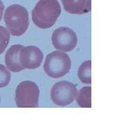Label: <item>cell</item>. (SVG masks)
Returning <instances> with one entry per match:
<instances>
[{
  "instance_id": "1",
  "label": "cell",
  "mask_w": 113,
  "mask_h": 127,
  "mask_svg": "<svg viewBox=\"0 0 113 127\" xmlns=\"http://www.w3.org/2000/svg\"><path fill=\"white\" fill-rule=\"evenodd\" d=\"M61 13L57 0H40L32 10V20L40 28H49L54 25Z\"/></svg>"
},
{
  "instance_id": "2",
  "label": "cell",
  "mask_w": 113,
  "mask_h": 127,
  "mask_svg": "<svg viewBox=\"0 0 113 127\" xmlns=\"http://www.w3.org/2000/svg\"><path fill=\"white\" fill-rule=\"evenodd\" d=\"M4 19L6 27L13 36L23 35L27 30L29 24L28 11L20 5L9 6L5 10Z\"/></svg>"
},
{
  "instance_id": "3",
  "label": "cell",
  "mask_w": 113,
  "mask_h": 127,
  "mask_svg": "<svg viewBox=\"0 0 113 127\" xmlns=\"http://www.w3.org/2000/svg\"><path fill=\"white\" fill-rule=\"evenodd\" d=\"M71 66V61L68 54L61 51H55L47 56L43 68L49 77L57 79L68 73Z\"/></svg>"
},
{
  "instance_id": "4",
  "label": "cell",
  "mask_w": 113,
  "mask_h": 127,
  "mask_svg": "<svg viewBox=\"0 0 113 127\" xmlns=\"http://www.w3.org/2000/svg\"><path fill=\"white\" fill-rule=\"evenodd\" d=\"M40 91L34 82H20L16 90V103L18 108H36L39 106Z\"/></svg>"
},
{
  "instance_id": "5",
  "label": "cell",
  "mask_w": 113,
  "mask_h": 127,
  "mask_svg": "<svg viewBox=\"0 0 113 127\" xmlns=\"http://www.w3.org/2000/svg\"><path fill=\"white\" fill-rule=\"evenodd\" d=\"M76 88L72 82L61 81L56 83L50 92L52 102L58 106H65L70 104L76 98Z\"/></svg>"
},
{
  "instance_id": "6",
  "label": "cell",
  "mask_w": 113,
  "mask_h": 127,
  "mask_svg": "<svg viewBox=\"0 0 113 127\" xmlns=\"http://www.w3.org/2000/svg\"><path fill=\"white\" fill-rule=\"evenodd\" d=\"M52 44L55 49L64 52H69L76 46L77 37L72 29L67 27L56 29L51 37Z\"/></svg>"
},
{
  "instance_id": "7",
  "label": "cell",
  "mask_w": 113,
  "mask_h": 127,
  "mask_svg": "<svg viewBox=\"0 0 113 127\" xmlns=\"http://www.w3.org/2000/svg\"><path fill=\"white\" fill-rule=\"evenodd\" d=\"M43 54L39 48L34 46L23 47L19 54V61L23 68L33 69L41 65Z\"/></svg>"
},
{
  "instance_id": "8",
  "label": "cell",
  "mask_w": 113,
  "mask_h": 127,
  "mask_svg": "<svg viewBox=\"0 0 113 127\" xmlns=\"http://www.w3.org/2000/svg\"><path fill=\"white\" fill-rule=\"evenodd\" d=\"M23 47L22 45H13L9 48L6 53L5 56L6 65L8 69L12 72L18 73L25 69L19 61V54Z\"/></svg>"
},
{
  "instance_id": "9",
  "label": "cell",
  "mask_w": 113,
  "mask_h": 127,
  "mask_svg": "<svg viewBox=\"0 0 113 127\" xmlns=\"http://www.w3.org/2000/svg\"><path fill=\"white\" fill-rule=\"evenodd\" d=\"M64 9L69 13L82 15L91 10V0H61Z\"/></svg>"
},
{
  "instance_id": "10",
  "label": "cell",
  "mask_w": 113,
  "mask_h": 127,
  "mask_svg": "<svg viewBox=\"0 0 113 127\" xmlns=\"http://www.w3.org/2000/svg\"><path fill=\"white\" fill-rule=\"evenodd\" d=\"M77 97V103L81 108L91 107V88L84 87L80 90Z\"/></svg>"
},
{
  "instance_id": "11",
  "label": "cell",
  "mask_w": 113,
  "mask_h": 127,
  "mask_svg": "<svg viewBox=\"0 0 113 127\" xmlns=\"http://www.w3.org/2000/svg\"><path fill=\"white\" fill-rule=\"evenodd\" d=\"M91 61L88 60L81 64L78 69V76L80 81L85 84H91Z\"/></svg>"
},
{
  "instance_id": "12",
  "label": "cell",
  "mask_w": 113,
  "mask_h": 127,
  "mask_svg": "<svg viewBox=\"0 0 113 127\" xmlns=\"http://www.w3.org/2000/svg\"><path fill=\"white\" fill-rule=\"evenodd\" d=\"M10 33L5 27L0 26V54H2L9 43Z\"/></svg>"
},
{
  "instance_id": "13",
  "label": "cell",
  "mask_w": 113,
  "mask_h": 127,
  "mask_svg": "<svg viewBox=\"0 0 113 127\" xmlns=\"http://www.w3.org/2000/svg\"><path fill=\"white\" fill-rule=\"evenodd\" d=\"M11 74L4 65L0 64V88L7 86L10 81Z\"/></svg>"
},
{
  "instance_id": "14",
  "label": "cell",
  "mask_w": 113,
  "mask_h": 127,
  "mask_svg": "<svg viewBox=\"0 0 113 127\" xmlns=\"http://www.w3.org/2000/svg\"><path fill=\"white\" fill-rule=\"evenodd\" d=\"M4 9V5L3 4V2H2V1L0 0V21L2 19Z\"/></svg>"
},
{
  "instance_id": "15",
  "label": "cell",
  "mask_w": 113,
  "mask_h": 127,
  "mask_svg": "<svg viewBox=\"0 0 113 127\" xmlns=\"http://www.w3.org/2000/svg\"></svg>"
}]
</instances>
